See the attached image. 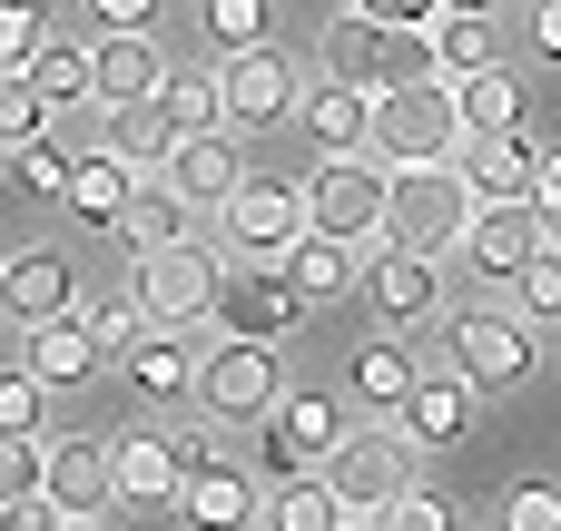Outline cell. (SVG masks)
<instances>
[{
    "mask_svg": "<svg viewBox=\"0 0 561 531\" xmlns=\"http://www.w3.org/2000/svg\"><path fill=\"white\" fill-rule=\"evenodd\" d=\"M316 59H325V79H345V89H365V99H385V89H404V79H434L424 30H385V20H365V10H335L325 39H316Z\"/></svg>",
    "mask_w": 561,
    "mask_h": 531,
    "instance_id": "1",
    "label": "cell"
},
{
    "mask_svg": "<svg viewBox=\"0 0 561 531\" xmlns=\"http://www.w3.org/2000/svg\"><path fill=\"white\" fill-rule=\"evenodd\" d=\"M463 227H473V187H463L454 158H434V168H385V236H394V246L454 256Z\"/></svg>",
    "mask_w": 561,
    "mask_h": 531,
    "instance_id": "2",
    "label": "cell"
},
{
    "mask_svg": "<svg viewBox=\"0 0 561 531\" xmlns=\"http://www.w3.org/2000/svg\"><path fill=\"white\" fill-rule=\"evenodd\" d=\"M454 138H463V118H454V79H404V89L375 99V138H365V158L434 168V158H454Z\"/></svg>",
    "mask_w": 561,
    "mask_h": 531,
    "instance_id": "3",
    "label": "cell"
},
{
    "mask_svg": "<svg viewBox=\"0 0 561 531\" xmlns=\"http://www.w3.org/2000/svg\"><path fill=\"white\" fill-rule=\"evenodd\" d=\"M217 286H227V256L197 246V236H178V246H158V256L128 266V296H138L148 325H207L217 315Z\"/></svg>",
    "mask_w": 561,
    "mask_h": 531,
    "instance_id": "4",
    "label": "cell"
},
{
    "mask_svg": "<svg viewBox=\"0 0 561 531\" xmlns=\"http://www.w3.org/2000/svg\"><path fill=\"white\" fill-rule=\"evenodd\" d=\"M316 473H325V493L345 503V522H375L394 493H414V443H404V424H365V434H345Z\"/></svg>",
    "mask_w": 561,
    "mask_h": 531,
    "instance_id": "5",
    "label": "cell"
},
{
    "mask_svg": "<svg viewBox=\"0 0 561 531\" xmlns=\"http://www.w3.org/2000/svg\"><path fill=\"white\" fill-rule=\"evenodd\" d=\"M444 365H454L473 394H513V384H533L542 335H533L523 315H483V305H463V315L444 325Z\"/></svg>",
    "mask_w": 561,
    "mask_h": 531,
    "instance_id": "6",
    "label": "cell"
},
{
    "mask_svg": "<svg viewBox=\"0 0 561 531\" xmlns=\"http://www.w3.org/2000/svg\"><path fill=\"white\" fill-rule=\"evenodd\" d=\"M217 99H227V128H276V118H296V99H306V59H296V49H276V39L227 49Z\"/></svg>",
    "mask_w": 561,
    "mask_h": 531,
    "instance_id": "7",
    "label": "cell"
},
{
    "mask_svg": "<svg viewBox=\"0 0 561 531\" xmlns=\"http://www.w3.org/2000/svg\"><path fill=\"white\" fill-rule=\"evenodd\" d=\"M276 394H286L276 345L227 335L217 355H197V404H207V424H266V414H276Z\"/></svg>",
    "mask_w": 561,
    "mask_h": 531,
    "instance_id": "8",
    "label": "cell"
},
{
    "mask_svg": "<svg viewBox=\"0 0 561 531\" xmlns=\"http://www.w3.org/2000/svg\"><path fill=\"white\" fill-rule=\"evenodd\" d=\"M296 197H306V227L316 236H345V246L385 236V168L375 158H325Z\"/></svg>",
    "mask_w": 561,
    "mask_h": 531,
    "instance_id": "9",
    "label": "cell"
},
{
    "mask_svg": "<svg viewBox=\"0 0 561 531\" xmlns=\"http://www.w3.org/2000/svg\"><path fill=\"white\" fill-rule=\"evenodd\" d=\"M355 286H365V305L385 315V335L444 315V256H424V246H394V236H385V246L355 266Z\"/></svg>",
    "mask_w": 561,
    "mask_h": 531,
    "instance_id": "10",
    "label": "cell"
},
{
    "mask_svg": "<svg viewBox=\"0 0 561 531\" xmlns=\"http://www.w3.org/2000/svg\"><path fill=\"white\" fill-rule=\"evenodd\" d=\"M217 227H227L237 266H276V256L306 236V197H296V187H276V177H237V197L217 207Z\"/></svg>",
    "mask_w": 561,
    "mask_h": 531,
    "instance_id": "11",
    "label": "cell"
},
{
    "mask_svg": "<svg viewBox=\"0 0 561 531\" xmlns=\"http://www.w3.org/2000/svg\"><path fill=\"white\" fill-rule=\"evenodd\" d=\"M335 443H345V414H335V394H276V414H266V443H256V473L296 483V473H316Z\"/></svg>",
    "mask_w": 561,
    "mask_h": 531,
    "instance_id": "12",
    "label": "cell"
},
{
    "mask_svg": "<svg viewBox=\"0 0 561 531\" xmlns=\"http://www.w3.org/2000/svg\"><path fill=\"white\" fill-rule=\"evenodd\" d=\"M454 168H463L473 207H523L542 148H533V128H463V138H454Z\"/></svg>",
    "mask_w": 561,
    "mask_h": 531,
    "instance_id": "13",
    "label": "cell"
},
{
    "mask_svg": "<svg viewBox=\"0 0 561 531\" xmlns=\"http://www.w3.org/2000/svg\"><path fill=\"white\" fill-rule=\"evenodd\" d=\"M39 493H49L59 522H99V512L118 503L108 443H89V434H49V453H39Z\"/></svg>",
    "mask_w": 561,
    "mask_h": 531,
    "instance_id": "14",
    "label": "cell"
},
{
    "mask_svg": "<svg viewBox=\"0 0 561 531\" xmlns=\"http://www.w3.org/2000/svg\"><path fill=\"white\" fill-rule=\"evenodd\" d=\"M296 315H306V305H296V286H286L276 266H237V276L217 286V325L247 335V345H286Z\"/></svg>",
    "mask_w": 561,
    "mask_h": 531,
    "instance_id": "15",
    "label": "cell"
},
{
    "mask_svg": "<svg viewBox=\"0 0 561 531\" xmlns=\"http://www.w3.org/2000/svg\"><path fill=\"white\" fill-rule=\"evenodd\" d=\"M473 414H483V394L444 365V374H414V394H404V443L414 453H454V443H473Z\"/></svg>",
    "mask_w": 561,
    "mask_h": 531,
    "instance_id": "16",
    "label": "cell"
},
{
    "mask_svg": "<svg viewBox=\"0 0 561 531\" xmlns=\"http://www.w3.org/2000/svg\"><path fill=\"white\" fill-rule=\"evenodd\" d=\"M158 79H168V49H158V30H99V49H89V99H99V108L158 99Z\"/></svg>",
    "mask_w": 561,
    "mask_h": 531,
    "instance_id": "17",
    "label": "cell"
},
{
    "mask_svg": "<svg viewBox=\"0 0 561 531\" xmlns=\"http://www.w3.org/2000/svg\"><path fill=\"white\" fill-rule=\"evenodd\" d=\"M542 246H552V236H542V217H533V207H473V227H463V246H454V256H463L473 276H503V286H513Z\"/></svg>",
    "mask_w": 561,
    "mask_h": 531,
    "instance_id": "18",
    "label": "cell"
},
{
    "mask_svg": "<svg viewBox=\"0 0 561 531\" xmlns=\"http://www.w3.org/2000/svg\"><path fill=\"white\" fill-rule=\"evenodd\" d=\"M69 305H79V266H69L59 246H30V256L0 266V315H10V325H49V315H69Z\"/></svg>",
    "mask_w": 561,
    "mask_h": 531,
    "instance_id": "19",
    "label": "cell"
},
{
    "mask_svg": "<svg viewBox=\"0 0 561 531\" xmlns=\"http://www.w3.org/2000/svg\"><path fill=\"white\" fill-rule=\"evenodd\" d=\"M158 177H168L187 207H207V217H217V207L237 197V177H247V168H237V128H197V138H178Z\"/></svg>",
    "mask_w": 561,
    "mask_h": 531,
    "instance_id": "20",
    "label": "cell"
},
{
    "mask_svg": "<svg viewBox=\"0 0 561 531\" xmlns=\"http://www.w3.org/2000/svg\"><path fill=\"white\" fill-rule=\"evenodd\" d=\"M296 118H306L316 158H365V138H375V99L345 89V79H316V89L296 99Z\"/></svg>",
    "mask_w": 561,
    "mask_h": 531,
    "instance_id": "21",
    "label": "cell"
},
{
    "mask_svg": "<svg viewBox=\"0 0 561 531\" xmlns=\"http://www.w3.org/2000/svg\"><path fill=\"white\" fill-rule=\"evenodd\" d=\"M178 512H187V531H256V483L237 473V463H207V473H187L178 483Z\"/></svg>",
    "mask_w": 561,
    "mask_h": 531,
    "instance_id": "22",
    "label": "cell"
},
{
    "mask_svg": "<svg viewBox=\"0 0 561 531\" xmlns=\"http://www.w3.org/2000/svg\"><path fill=\"white\" fill-rule=\"evenodd\" d=\"M20 365L49 384V394H79L99 374V345L79 335V315H49V325H20Z\"/></svg>",
    "mask_w": 561,
    "mask_h": 531,
    "instance_id": "23",
    "label": "cell"
},
{
    "mask_svg": "<svg viewBox=\"0 0 561 531\" xmlns=\"http://www.w3.org/2000/svg\"><path fill=\"white\" fill-rule=\"evenodd\" d=\"M108 473H118V503H148V512H168L178 483H187V463H178L168 434H128V443H108Z\"/></svg>",
    "mask_w": 561,
    "mask_h": 531,
    "instance_id": "24",
    "label": "cell"
},
{
    "mask_svg": "<svg viewBox=\"0 0 561 531\" xmlns=\"http://www.w3.org/2000/svg\"><path fill=\"white\" fill-rule=\"evenodd\" d=\"M128 197H138V168H128V158H108V148L69 158V197H59V207H69L79 227H118Z\"/></svg>",
    "mask_w": 561,
    "mask_h": 531,
    "instance_id": "25",
    "label": "cell"
},
{
    "mask_svg": "<svg viewBox=\"0 0 561 531\" xmlns=\"http://www.w3.org/2000/svg\"><path fill=\"white\" fill-rule=\"evenodd\" d=\"M128 394H148V404L197 394V345H187V325H148V335L128 345Z\"/></svg>",
    "mask_w": 561,
    "mask_h": 531,
    "instance_id": "26",
    "label": "cell"
},
{
    "mask_svg": "<svg viewBox=\"0 0 561 531\" xmlns=\"http://www.w3.org/2000/svg\"><path fill=\"white\" fill-rule=\"evenodd\" d=\"M424 49H434V79H473L503 59V30H493V10H434Z\"/></svg>",
    "mask_w": 561,
    "mask_h": 531,
    "instance_id": "27",
    "label": "cell"
},
{
    "mask_svg": "<svg viewBox=\"0 0 561 531\" xmlns=\"http://www.w3.org/2000/svg\"><path fill=\"white\" fill-rule=\"evenodd\" d=\"M355 266H365V256H355L345 236H316V227H306V236L276 256V276L296 286V305H325V296H345V286H355Z\"/></svg>",
    "mask_w": 561,
    "mask_h": 531,
    "instance_id": "28",
    "label": "cell"
},
{
    "mask_svg": "<svg viewBox=\"0 0 561 531\" xmlns=\"http://www.w3.org/2000/svg\"><path fill=\"white\" fill-rule=\"evenodd\" d=\"M187 217H197V207H187L168 177H138V197H128V217H118L108 236H118L128 256H158V246H178V236H187Z\"/></svg>",
    "mask_w": 561,
    "mask_h": 531,
    "instance_id": "29",
    "label": "cell"
},
{
    "mask_svg": "<svg viewBox=\"0 0 561 531\" xmlns=\"http://www.w3.org/2000/svg\"><path fill=\"white\" fill-rule=\"evenodd\" d=\"M99 148H108V158H128V168L148 177V168H168V148H178V128H168V108H158V99H128V108H108V128H99Z\"/></svg>",
    "mask_w": 561,
    "mask_h": 531,
    "instance_id": "30",
    "label": "cell"
},
{
    "mask_svg": "<svg viewBox=\"0 0 561 531\" xmlns=\"http://www.w3.org/2000/svg\"><path fill=\"white\" fill-rule=\"evenodd\" d=\"M414 355H404V335H375V345H355V365H345V384L375 404V414H404V394H414Z\"/></svg>",
    "mask_w": 561,
    "mask_h": 531,
    "instance_id": "31",
    "label": "cell"
},
{
    "mask_svg": "<svg viewBox=\"0 0 561 531\" xmlns=\"http://www.w3.org/2000/svg\"><path fill=\"white\" fill-rule=\"evenodd\" d=\"M266 531H345V503L325 493V473H296V483H276L266 493V512H256Z\"/></svg>",
    "mask_w": 561,
    "mask_h": 531,
    "instance_id": "32",
    "label": "cell"
},
{
    "mask_svg": "<svg viewBox=\"0 0 561 531\" xmlns=\"http://www.w3.org/2000/svg\"><path fill=\"white\" fill-rule=\"evenodd\" d=\"M454 118L463 128H523V79L493 59V69H473V79H454Z\"/></svg>",
    "mask_w": 561,
    "mask_h": 531,
    "instance_id": "33",
    "label": "cell"
},
{
    "mask_svg": "<svg viewBox=\"0 0 561 531\" xmlns=\"http://www.w3.org/2000/svg\"><path fill=\"white\" fill-rule=\"evenodd\" d=\"M20 79L39 89V108H79V99H89V49H69V39H39V49L20 59Z\"/></svg>",
    "mask_w": 561,
    "mask_h": 531,
    "instance_id": "34",
    "label": "cell"
},
{
    "mask_svg": "<svg viewBox=\"0 0 561 531\" xmlns=\"http://www.w3.org/2000/svg\"><path fill=\"white\" fill-rule=\"evenodd\" d=\"M158 108H168V128H178V138H197V128H227L217 69H168V79H158Z\"/></svg>",
    "mask_w": 561,
    "mask_h": 531,
    "instance_id": "35",
    "label": "cell"
},
{
    "mask_svg": "<svg viewBox=\"0 0 561 531\" xmlns=\"http://www.w3.org/2000/svg\"><path fill=\"white\" fill-rule=\"evenodd\" d=\"M69 315H79V335H89L99 355H128V345L148 335V315H138V296H128V286H118V296H89V305H69Z\"/></svg>",
    "mask_w": 561,
    "mask_h": 531,
    "instance_id": "36",
    "label": "cell"
},
{
    "mask_svg": "<svg viewBox=\"0 0 561 531\" xmlns=\"http://www.w3.org/2000/svg\"><path fill=\"white\" fill-rule=\"evenodd\" d=\"M30 138H49V108H39V89H30L20 69H0V158L30 148Z\"/></svg>",
    "mask_w": 561,
    "mask_h": 531,
    "instance_id": "37",
    "label": "cell"
},
{
    "mask_svg": "<svg viewBox=\"0 0 561 531\" xmlns=\"http://www.w3.org/2000/svg\"><path fill=\"white\" fill-rule=\"evenodd\" d=\"M197 30L217 49H256L266 39V0H197Z\"/></svg>",
    "mask_w": 561,
    "mask_h": 531,
    "instance_id": "38",
    "label": "cell"
},
{
    "mask_svg": "<svg viewBox=\"0 0 561 531\" xmlns=\"http://www.w3.org/2000/svg\"><path fill=\"white\" fill-rule=\"evenodd\" d=\"M10 177L30 197H69V148L59 138H30V148H10Z\"/></svg>",
    "mask_w": 561,
    "mask_h": 531,
    "instance_id": "39",
    "label": "cell"
},
{
    "mask_svg": "<svg viewBox=\"0 0 561 531\" xmlns=\"http://www.w3.org/2000/svg\"><path fill=\"white\" fill-rule=\"evenodd\" d=\"M513 296H523V305H513L523 325H542V315H561V246H542V256H533V266L513 276Z\"/></svg>",
    "mask_w": 561,
    "mask_h": 531,
    "instance_id": "40",
    "label": "cell"
},
{
    "mask_svg": "<svg viewBox=\"0 0 561 531\" xmlns=\"http://www.w3.org/2000/svg\"><path fill=\"white\" fill-rule=\"evenodd\" d=\"M39 414H49V384L30 365H10L0 374V434H39Z\"/></svg>",
    "mask_w": 561,
    "mask_h": 531,
    "instance_id": "41",
    "label": "cell"
},
{
    "mask_svg": "<svg viewBox=\"0 0 561 531\" xmlns=\"http://www.w3.org/2000/svg\"><path fill=\"white\" fill-rule=\"evenodd\" d=\"M39 453H49V434H0V503L39 493Z\"/></svg>",
    "mask_w": 561,
    "mask_h": 531,
    "instance_id": "42",
    "label": "cell"
},
{
    "mask_svg": "<svg viewBox=\"0 0 561 531\" xmlns=\"http://www.w3.org/2000/svg\"><path fill=\"white\" fill-rule=\"evenodd\" d=\"M375 531H454V503H434V493L414 483V493H394V503L375 512Z\"/></svg>",
    "mask_w": 561,
    "mask_h": 531,
    "instance_id": "43",
    "label": "cell"
},
{
    "mask_svg": "<svg viewBox=\"0 0 561 531\" xmlns=\"http://www.w3.org/2000/svg\"><path fill=\"white\" fill-rule=\"evenodd\" d=\"M49 39V20H39V0H0V69H20L30 49Z\"/></svg>",
    "mask_w": 561,
    "mask_h": 531,
    "instance_id": "44",
    "label": "cell"
},
{
    "mask_svg": "<svg viewBox=\"0 0 561 531\" xmlns=\"http://www.w3.org/2000/svg\"><path fill=\"white\" fill-rule=\"evenodd\" d=\"M503 531H561V493H552V483L503 493Z\"/></svg>",
    "mask_w": 561,
    "mask_h": 531,
    "instance_id": "45",
    "label": "cell"
},
{
    "mask_svg": "<svg viewBox=\"0 0 561 531\" xmlns=\"http://www.w3.org/2000/svg\"><path fill=\"white\" fill-rule=\"evenodd\" d=\"M533 217H542V236L561 246V148H542V168H533V197H523Z\"/></svg>",
    "mask_w": 561,
    "mask_h": 531,
    "instance_id": "46",
    "label": "cell"
},
{
    "mask_svg": "<svg viewBox=\"0 0 561 531\" xmlns=\"http://www.w3.org/2000/svg\"><path fill=\"white\" fill-rule=\"evenodd\" d=\"M168 443H178V463H187V473L227 463V424H187V434H168Z\"/></svg>",
    "mask_w": 561,
    "mask_h": 531,
    "instance_id": "47",
    "label": "cell"
},
{
    "mask_svg": "<svg viewBox=\"0 0 561 531\" xmlns=\"http://www.w3.org/2000/svg\"><path fill=\"white\" fill-rule=\"evenodd\" d=\"M345 10H365V20H385V30H434L444 0H345Z\"/></svg>",
    "mask_w": 561,
    "mask_h": 531,
    "instance_id": "48",
    "label": "cell"
},
{
    "mask_svg": "<svg viewBox=\"0 0 561 531\" xmlns=\"http://www.w3.org/2000/svg\"><path fill=\"white\" fill-rule=\"evenodd\" d=\"M0 531H59L49 493H20V503H0Z\"/></svg>",
    "mask_w": 561,
    "mask_h": 531,
    "instance_id": "49",
    "label": "cell"
},
{
    "mask_svg": "<svg viewBox=\"0 0 561 531\" xmlns=\"http://www.w3.org/2000/svg\"><path fill=\"white\" fill-rule=\"evenodd\" d=\"M99 30H158V0H99Z\"/></svg>",
    "mask_w": 561,
    "mask_h": 531,
    "instance_id": "50",
    "label": "cell"
},
{
    "mask_svg": "<svg viewBox=\"0 0 561 531\" xmlns=\"http://www.w3.org/2000/svg\"><path fill=\"white\" fill-rule=\"evenodd\" d=\"M533 49L561 69V0H533Z\"/></svg>",
    "mask_w": 561,
    "mask_h": 531,
    "instance_id": "51",
    "label": "cell"
},
{
    "mask_svg": "<svg viewBox=\"0 0 561 531\" xmlns=\"http://www.w3.org/2000/svg\"><path fill=\"white\" fill-rule=\"evenodd\" d=\"M444 10H493V0H444Z\"/></svg>",
    "mask_w": 561,
    "mask_h": 531,
    "instance_id": "52",
    "label": "cell"
},
{
    "mask_svg": "<svg viewBox=\"0 0 561 531\" xmlns=\"http://www.w3.org/2000/svg\"><path fill=\"white\" fill-rule=\"evenodd\" d=\"M59 531H108V522H59Z\"/></svg>",
    "mask_w": 561,
    "mask_h": 531,
    "instance_id": "53",
    "label": "cell"
},
{
    "mask_svg": "<svg viewBox=\"0 0 561 531\" xmlns=\"http://www.w3.org/2000/svg\"><path fill=\"white\" fill-rule=\"evenodd\" d=\"M345 531H375V522H345Z\"/></svg>",
    "mask_w": 561,
    "mask_h": 531,
    "instance_id": "54",
    "label": "cell"
}]
</instances>
